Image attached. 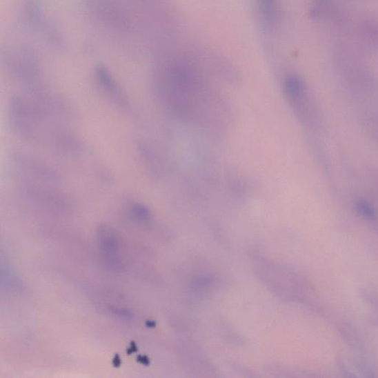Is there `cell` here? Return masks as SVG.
I'll return each mask as SVG.
<instances>
[{
    "mask_svg": "<svg viewBox=\"0 0 378 378\" xmlns=\"http://www.w3.org/2000/svg\"><path fill=\"white\" fill-rule=\"evenodd\" d=\"M91 17L115 38L126 40L135 30L121 0H82Z\"/></svg>",
    "mask_w": 378,
    "mask_h": 378,
    "instance_id": "6da1fadb",
    "label": "cell"
},
{
    "mask_svg": "<svg viewBox=\"0 0 378 378\" xmlns=\"http://www.w3.org/2000/svg\"><path fill=\"white\" fill-rule=\"evenodd\" d=\"M21 14L23 23L34 36L54 50L64 49V39L41 0H22Z\"/></svg>",
    "mask_w": 378,
    "mask_h": 378,
    "instance_id": "7a4b0ae2",
    "label": "cell"
},
{
    "mask_svg": "<svg viewBox=\"0 0 378 378\" xmlns=\"http://www.w3.org/2000/svg\"><path fill=\"white\" fill-rule=\"evenodd\" d=\"M284 92L299 119L308 127H314L319 121L317 110L306 83L297 76H290L284 83Z\"/></svg>",
    "mask_w": 378,
    "mask_h": 378,
    "instance_id": "3957f363",
    "label": "cell"
},
{
    "mask_svg": "<svg viewBox=\"0 0 378 378\" xmlns=\"http://www.w3.org/2000/svg\"><path fill=\"white\" fill-rule=\"evenodd\" d=\"M100 249L107 264L111 268H118L120 262V246L119 239L113 230L103 226L99 230Z\"/></svg>",
    "mask_w": 378,
    "mask_h": 378,
    "instance_id": "277c9868",
    "label": "cell"
},
{
    "mask_svg": "<svg viewBox=\"0 0 378 378\" xmlns=\"http://www.w3.org/2000/svg\"><path fill=\"white\" fill-rule=\"evenodd\" d=\"M97 79L99 86L110 96L117 99L119 102H123V93L111 74V72L103 67H99L97 70Z\"/></svg>",
    "mask_w": 378,
    "mask_h": 378,
    "instance_id": "5b68a950",
    "label": "cell"
},
{
    "mask_svg": "<svg viewBox=\"0 0 378 378\" xmlns=\"http://www.w3.org/2000/svg\"><path fill=\"white\" fill-rule=\"evenodd\" d=\"M260 17L263 23L272 26L277 23L279 14L278 0H257Z\"/></svg>",
    "mask_w": 378,
    "mask_h": 378,
    "instance_id": "8992f818",
    "label": "cell"
},
{
    "mask_svg": "<svg viewBox=\"0 0 378 378\" xmlns=\"http://www.w3.org/2000/svg\"><path fill=\"white\" fill-rule=\"evenodd\" d=\"M356 208L360 215L367 220V221H376L377 214L375 210L370 203L364 201V199H359L356 202Z\"/></svg>",
    "mask_w": 378,
    "mask_h": 378,
    "instance_id": "52a82bcc",
    "label": "cell"
},
{
    "mask_svg": "<svg viewBox=\"0 0 378 378\" xmlns=\"http://www.w3.org/2000/svg\"><path fill=\"white\" fill-rule=\"evenodd\" d=\"M132 213L135 218L141 221H145L150 217L148 210L141 205H136L132 208Z\"/></svg>",
    "mask_w": 378,
    "mask_h": 378,
    "instance_id": "ba28073f",
    "label": "cell"
},
{
    "mask_svg": "<svg viewBox=\"0 0 378 378\" xmlns=\"http://www.w3.org/2000/svg\"><path fill=\"white\" fill-rule=\"evenodd\" d=\"M139 350L138 345L135 341H131L128 348L127 350V354L128 355L137 352Z\"/></svg>",
    "mask_w": 378,
    "mask_h": 378,
    "instance_id": "9c48e42d",
    "label": "cell"
},
{
    "mask_svg": "<svg viewBox=\"0 0 378 378\" xmlns=\"http://www.w3.org/2000/svg\"><path fill=\"white\" fill-rule=\"evenodd\" d=\"M112 364L115 368H119L122 364L121 358L119 354H115L112 359Z\"/></svg>",
    "mask_w": 378,
    "mask_h": 378,
    "instance_id": "30bf717a",
    "label": "cell"
},
{
    "mask_svg": "<svg viewBox=\"0 0 378 378\" xmlns=\"http://www.w3.org/2000/svg\"><path fill=\"white\" fill-rule=\"evenodd\" d=\"M137 361L146 366L150 365V359H148V357L146 355H139L137 357Z\"/></svg>",
    "mask_w": 378,
    "mask_h": 378,
    "instance_id": "8fae6325",
    "label": "cell"
}]
</instances>
